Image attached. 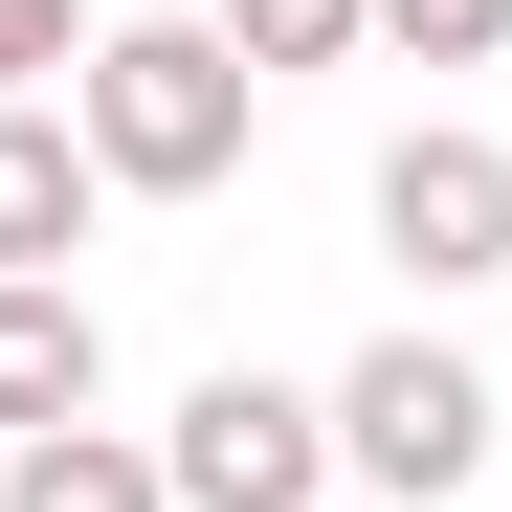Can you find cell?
<instances>
[{"instance_id":"obj_1","label":"cell","mask_w":512,"mask_h":512,"mask_svg":"<svg viewBox=\"0 0 512 512\" xmlns=\"http://www.w3.org/2000/svg\"><path fill=\"white\" fill-rule=\"evenodd\" d=\"M67 134H90V179H112V201H223V179H245V134H268V67H245L223 23H90Z\"/></svg>"},{"instance_id":"obj_2","label":"cell","mask_w":512,"mask_h":512,"mask_svg":"<svg viewBox=\"0 0 512 512\" xmlns=\"http://www.w3.org/2000/svg\"><path fill=\"white\" fill-rule=\"evenodd\" d=\"M334 468H357L379 512H446V490L490 468V379L446 357V334H379V357L334 379Z\"/></svg>"},{"instance_id":"obj_3","label":"cell","mask_w":512,"mask_h":512,"mask_svg":"<svg viewBox=\"0 0 512 512\" xmlns=\"http://www.w3.org/2000/svg\"><path fill=\"white\" fill-rule=\"evenodd\" d=\"M156 490H179V512H312L334 490V401L268 379V357H223L179 423H156Z\"/></svg>"},{"instance_id":"obj_4","label":"cell","mask_w":512,"mask_h":512,"mask_svg":"<svg viewBox=\"0 0 512 512\" xmlns=\"http://www.w3.org/2000/svg\"><path fill=\"white\" fill-rule=\"evenodd\" d=\"M379 245H401L423 290H490V268H512V156H490V134H401V156H379Z\"/></svg>"},{"instance_id":"obj_5","label":"cell","mask_w":512,"mask_h":512,"mask_svg":"<svg viewBox=\"0 0 512 512\" xmlns=\"http://www.w3.org/2000/svg\"><path fill=\"white\" fill-rule=\"evenodd\" d=\"M112 401V334L67 268H0V446H45V423H90Z\"/></svg>"},{"instance_id":"obj_6","label":"cell","mask_w":512,"mask_h":512,"mask_svg":"<svg viewBox=\"0 0 512 512\" xmlns=\"http://www.w3.org/2000/svg\"><path fill=\"white\" fill-rule=\"evenodd\" d=\"M90 134H67V112H0V268H67V245H90Z\"/></svg>"},{"instance_id":"obj_7","label":"cell","mask_w":512,"mask_h":512,"mask_svg":"<svg viewBox=\"0 0 512 512\" xmlns=\"http://www.w3.org/2000/svg\"><path fill=\"white\" fill-rule=\"evenodd\" d=\"M0 512H179V490L134 423H45V446H0Z\"/></svg>"},{"instance_id":"obj_8","label":"cell","mask_w":512,"mask_h":512,"mask_svg":"<svg viewBox=\"0 0 512 512\" xmlns=\"http://www.w3.org/2000/svg\"><path fill=\"white\" fill-rule=\"evenodd\" d=\"M201 23L268 67V90H290V67H357V45H379V0H201Z\"/></svg>"},{"instance_id":"obj_9","label":"cell","mask_w":512,"mask_h":512,"mask_svg":"<svg viewBox=\"0 0 512 512\" xmlns=\"http://www.w3.org/2000/svg\"><path fill=\"white\" fill-rule=\"evenodd\" d=\"M379 45H401V67H490V45H512V0H379Z\"/></svg>"},{"instance_id":"obj_10","label":"cell","mask_w":512,"mask_h":512,"mask_svg":"<svg viewBox=\"0 0 512 512\" xmlns=\"http://www.w3.org/2000/svg\"><path fill=\"white\" fill-rule=\"evenodd\" d=\"M45 67H90V23L67 0H0V112H45Z\"/></svg>"}]
</instances>
